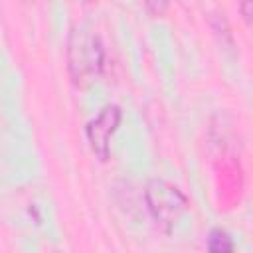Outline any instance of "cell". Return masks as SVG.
I'll list each match as a JSON object with an SVG mask.
<instances>
[{
    "mask_svg": "<svg viewBox=\"0 0 253 253\" xmlns=\"http://www.w3.org/2000/svg\"><path fill=\"white\" fill-rule=\"evenodd\" d=\"M24 2H36V0H24Z\"/></svg>",
    "mask_w": 253,
    "mask_h": 253,
    "instance_id": "52a82bcc",
    "label": "cell"
},
{
    "mask_svg": "<svg viewBox=\"0 0 253 253\" xmlns=\"http://www.w3.org/2000/svg\"><path fill=\"white\" fill-rule=\"evenodd\" d=\"M103 59L105 49L101 38L83 26L73 28L67 40V67L73 83L79 85L87 77L97 75L103 69Z\"/></svg>",
    "mask_w": 253,
    "mask_h": 253,
    "instance_id": "6da1fadb",
    "label": "cell"
},
{
    "mask_svg": "<svg viewBox=\"0 0 253 253\" xmlns=\"http://www.w3.org/2000/svg\"><path fill=\"white\" fill-rule=\"evenodd\" d=\"M144 6L152 16H162L168 8V0H144Z\"/></svg>",
    "mask_w": 253,
    "mask_h": 253,
    "instance_id": "5b68a950",
    "label": "cell"
},
{
    "mask_svg": "<svg viewBox=\"0 0 253 253\" xmlns=\"http://www.w3.org/2000/svg\"><path fill=\"white\" fill-rule=\"evenodd\" d=\"M239 12H241L245 24H251V16H253V0H239Z\"/></svg>",
    "mask_w": 253,
    "mask_h": 253,
    "instance_id": "8992f818",
    "label": "cell"
},
{
    "mask_svg": "<svg viewBox=\"0 0 253 253\" xmlns=\"http://www.w3.org/2000/svg\"><path fill=\"white\" fill-rule=\"evenodd\" d=\"M144 202L152 219L162 225H172L188 208V198L174 184L160 178H152L146 184Z\"/></svg>",
    "mask_w": 253,
    "mask_h": 253,
    "instance_id": "7a4b0ae2",
    "label": "cell"
},
{
    "mask_svg": "<svg viewBox=\"0 0 253 253\" xmlns=\"http://www.w3.org/2000/svg\"><path fill=\"white\" fill-rule=\"evenodd\" d=\"M121 123V109L117 105H107L101 109V113L91 119L85 126V134L89 140L91 150L99 160L109 158V146H111V136L115 134L117 126Z\"/></svg>",
    "mask_w": 253,
    "mask_h": 253,
    "instance_id": "3957f363",
    "label": "cell"
},
{
    "mask_svg": "<svg viewBox=\"0 0 253 253\" xmlns=\"http://www.w3.org/2000/svg\"><path fill=\"white\" fill-rule=\"evenodd\" d=\"M208 249L213 253H227L233 249V243L229 239V235L221 229H211L208 235Z\"/></svg>",
    "mask_w": 253,
    "mask_h": 253,
    "instance_id": "277c9868",
    "label": "cell"
}]
</instances>
